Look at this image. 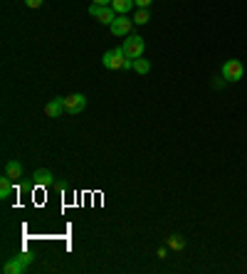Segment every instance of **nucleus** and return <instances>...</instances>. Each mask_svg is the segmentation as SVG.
Returning a JSON list of instances; mask_svg holds the SVG:
<instances>
[{
    "label": "nucleus",
    "mask_w": 247,
    "mask_h": 274,
    "mask_svg": "<svg viewBox=\"0 0 247 274\" xmlns=\"http://www.w3.org/2000/svg\"><path fill=\"white\" fill-rule=\"evenodd\" d=\"M65 109L74 116V114H82L87 109V96L84 94H72V96H65Z\"/></svg>",
    "instance_id": "nucleus-6"
},
{
    "label": "nucleus",
    "mask_w": 247,
    "mask_h": 274,
    "mask_svg": "<svg viewBox=\"0 0 247 274\" xmlns=\"http://www.w3.org/2000/svg\"><path fill=\"white\" fill-rule=\"evenodd\" d=\"M25 269H28V264L20 260V257H15V260H10V262H5V264H3V272L5 274H23Z\"/></svg>",
    "instance_id": "nucleus-9"
},
{
    "label": "nucleus",
    "mask_w": 247,
    "mask_h": 274,
    "mask_svg": "<svg viewBox=\"0 0 247 274\" xmlns=\"http://www.w3.org/2000/svg\"><path fill=\"white\" fill-rule=\"evenodd\" d=\"M10 195H13V178L3 176V178H0V198H3V200H8Z\"/></svg>",
    "instance_id": "nucleus-12"
},
{
    "label": "nucleus",
    "mask_w": 247,
    "mask_h": 274,
    "mask_svg": "<svg viewBox=\"0 0 247 274\" xmlns=\"http://www.w3.org/2000/svg\"><path fill=\"white\" fill-rule=\"evenodd\" d=\"M55 176L47 171V168H40V171H35V176H32V183L37 185V188H50L52 183H55Z\"/></svg>",
    "instance_id": "nucleus-8"
},
{
    "label": "nucleus",
    "mask_w": 247,
    "mask_h": 274,
    "mask_svg": "<svg viewBox=\"0 0 247 274\" xmlns=\"http://www.w3.org/2000/svg\"><path fill=\"white\" fill-rule=\"evenodd\" d=\"M134 72H136V74H149V72H151V62H149V59H141V57L134 59Z\"/></svg>",
    "instance_id": "nucleus-13"
},
{
    "label": "nucleus",
    "mask_w": 247,
    "mask_h": 274,
    "mask_svg": "<svg viewBox=\"0 0 247 274\" xmlns=\"http://www.w3.org/2000/svg\"><path fill=\"white\" fill-rule=\"evenodd\" d=\"M149 20H151V15H149V8H141V10L134 15V23H136V25H146Z\"/></svg>",
    "instance_id": "nucleus-15"
},
{
    "label": "nucleus",
    "mask_w": 247,
    "mask_h": 274,
    "mask_svg": "<svg viewBox=\"0 0 247 274\" xmlns=\"http://www.w3.org/2000/svg\"><path fill=\"white\" fill-rule=\"evenodd\" d=\"M89 15H92L94 20H99L101 25H111V23L116 20V10H114L111 5H96V3H92V5H89Z\"/></svg>",
    "instance_id": "nucleus-3"
},
{
    "label": "nucleus",
    "mask_w": 247,
    "mask_h": 274,
    "mask_svg": "<svg viewBox=\"0 0 247 274\" xmlns=\"http://www.w3.org/2000/svg\"><path fill=\"white\" fill-rule=\"evenodd\" d=\"M136 3L134 0H111V8L116 10V15H126Z\"/></svg>",
    "instance_id": "nucleus-11"
},
{
    "label": "nucleus",
    "mask_w": 247,
    "mask_h": 274,
    "mask_svg": "<svg viewBox=\"0 0 247 274\" xmlns=\"http://www.w3.org/2000/svg\"><path fill=\"white\" fill-rule=\"evenodd\" d=\"M131 28H134V20H129L126 15H116V20L109 25V30H111V35H114V37H129Z\"/></svg>",
    "instance_id": "nucleus-5"
},
{
    "label": "nucleus",
    "mask_w": 247,
    "mask_h": 274,
    "mask_svg": "<svg viewBox=\"0 0 247 274\" xmlns=\"http://www.w3.org/2000/svg\"><path fill=\"white\" fill-rule=\"evenodd\" d=\"M101 65L107 69H134V59H129L121 47H116V50H109L101 57Z\"/></svg>",
    "instance_id": "nucleus-1"
},
{
    "label": "nucleus",
    "mask_w": 247,
    "mask_h": 274,
    "mask_svg": "<svg viewBox=\"0 0 247 274\" xmlns=\"http://www.w3.org/2000/svg\"><path fill=\"white\" fill-rule=\"evenodd\" d=\"M20 260H23V262H25V264H30V262H32V257H30V255H28V252H23V255H20Z\"/></svg>",
    "instance_id": "nucleus-18"
},
{
    "label": "nucleus",
    "mask_w": 247,
    "mask_h": 274,
    "mask_svg": "<svg viewBox=\"0 0 247 274\" xmlns=\"http://www.w3.org/2000/svg\"><path fill=\"white\" fill-rule=\"evenodd\" d=\"M62 111H67L65 109V96H55L52 101L45 104V116H47V119H57Z\"/></svg>",
    "instance_id": "nucleus-7"
},
{
    "label": "nucleus",
    "mask_w": 247,
    "mask_h": 274,
    "mask_svg": "<svg viewBox=\"0 0 247 274\" xmlns=\"http://www.w3.org/2000/svg\"><path fill=\"white\" fill-rule=\"evenodd\" d=\"M134 3H136V8H149L153 0H134Z\"/></svg>",
    "instance_id": "nucleus-16"
},
{
    "label": "nucleus",
    "mask_w": 247,
    "mask_h": 274,
    "mask_svg": "<svg viewBox=\"0 0 247 274\" xmlns=\"http://www.w3.org/2000/svg\"><path fill=\"white\" fill-rule=\"evenodd\" d=\"M168 247H171L173 252H180V249H186V240H183L180 235H171V237H168Z\"/></svg>",
    "instance_id": "nucleus-14"
},
{
    "label": "nucleus",
    "mask_w": 247,
    "mask_h": 274,
    "mask_svg": "<svg viewBox=\"0 0 247 274\" xmlns=\"http://www.w3.org/2000/svg\"><path fill=\"white\" fill-rule=\"evenodd\" d=\"M25 5H28V8H40L42 0H25Z\"/></svg>",
    "instance_id": "nucleus-17"
},
{
    "label": "nucleus",
    "mask_w": 247,
    "mask_h": 274,
    "mask_svg": "<svg viewBox=\"0 0 247 274\" xmlns=\"http://www.w3.org/2000/svg\"><path fill=\"white\" fill-rule=\"evenodd\" d=\"M92 3H96V5H111V0H92Z\"/></svg>",
    "instance_id": "nucleus-19"
},
{
    "label": "nucleus",
    "mask_w": 247,
    "mask_h": 274,
    "mask_svg": "<svg viewBox=\"0 0 247 274\" xmlns=\"http://www.w3.org/2000/svg\"><path fill=\"white\" fill-rule=\"evenodd\" d=\"M5 176L17 180L20 176H23V163H17V161H8V163H5Z\"/></svg>",
    "instance_id": "nucleus-10"
},
{
    "label": "nucleus",
    "mask_w": 247,
    "mask_h": 274,
    "mask_svg": "<svg viewBox=\"0 0 247 274\" xmlns=\"http://www.w3.org/2000/svg\"><path fill=\"white\" fill-rule=\"evenodd\" d=\"M123 55L129 57V59H138V57L143 55V50H146V45H143V37L141 35H129L121 45Z\"/></svg>",
    "instance_id": "nucleus-2"
},
{
    "label": "nucleus",
    "mask_w": 247,
    "mask_h": 274,
    "mask_svg": "<svg viewBox=\"0 0 247 274\" xmlns=\"http://www.w3.org/2000/svg\"><path fill=\"white\" fill-rule=\"evenodd\" d=\"M220 72H222V79H228V82H240L242 74H245V67H242L240 59H228Z\"/></svg>",
    "instance_id": "nucleus-4"
}]
</instances>
